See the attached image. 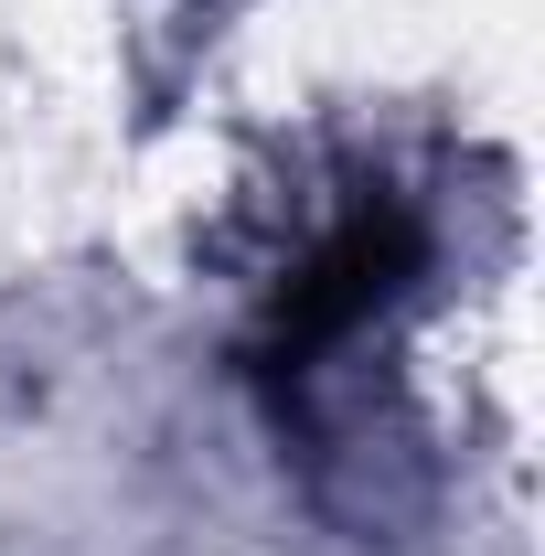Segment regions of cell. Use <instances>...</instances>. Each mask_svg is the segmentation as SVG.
I'll return each instance as SVG.
<instances>
[{"mask_svg": "<svg viewBox=\"0 0 545 556\" xmlns=\"http://www.w3.org/2000/svg\"><path fill=\"white\" fill-rule=\"evenodd\" d=\"M417 268H428V236H417L407 204L342 214L332 236L310 247V268L289 278V300H278V353H321V343H342V332H353V321H375V311H385Z\"/></svg>", "mask_w": 545, "mask_h": 556, "instance_id": "1", "label": "cell"}]
</instances>
